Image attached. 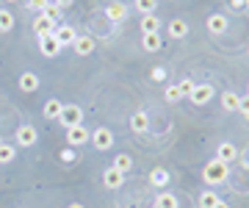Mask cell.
<instances>
[{"label": "cell", "mask_w": 249, "mask_h": 208, "mask_svg": "<svg viewBox=\"0 0 249 208\" xmlns=\"http://www.w3.org/2000/svg\"><path fill=\"white\" fill-rule=\"evenodd\" d=\"M227 175H230V167L222 164L219 158L208 161V164H205V170H202V178H205L208 186H219V183H224V181H227Z\"/></svg>", "instance_id": "obj_1"}, {"label": "cell", "mask_w": 249, "mask_h": 208, "mask_svg": "<svg viewBox=\"0 0 249 208\" xmlns=\"http://www.w3.org/2000/svg\"><path fill=\"white\" fill-rule=\"evenodd\" d=\"M58 122H61L64 128L80 125V122H83V111H80V106H75V103H64L61 114H58Z\"/></svg>", "instance_id": "obj_2"}, {"label": "cell", "mask_w": 249, "mask_h": 208, "mask_svg": "<svg viewBox=\"0 0 249 208\" xmlns=\"http://www.w3.org/2000/svg\"><path fill=\"white\" fill-rule=\"evenodd\" d=\"M89 142L97 147V150H111L116 139H114V131H111V128H97V131H91Z\"/></svg>", "instance_id": "obj_3"}, {"label": "cell", "mask_w": 249, "mask_h": 208, "mask_svg": "<svg viewBox=\"0 0 249 208\" xmlns=\"http://www.w3.org/2000/svg\"><path fill=\"white\" fill-rule=\"evenodd\" d=\"M91 139V133L83 128V122L80 125H72V128H67V142H70V147H80V145H86Z\"/></svg>", "instance_id": "obj_4"}, {"label": "cell", "mask_w": 249, "mask_h": 208, "mask_svg": "<svg viewBox=\"0 0 249 208\" xmlns=\"http://www.w3.org/2000/svg\"><path fill=\"white\" fill-rule=\"evenodd\" d=\"M188 97H191L194 106H208V103L213 100V86H211V83H199V86H194V92H191Z\"/></svg>", "instance_id": "obj_5"}, {"label": "cell", "mask_w": 249, "mask_h": 208, "mask_svg": "<svg viewBox=\"0 0 249 208\" xmlns=\"http://www.w3.org/2000/svg\"><path fill=\"white\" fill-rule=\"evenodd\" d=\"M36 139H39V133H36L34 125H19L17 128V136H14V142H17L19 147H34Z\"/></svg>", "instance_id": "obj_6"}, {"label": "cell", "mask_w": 249, "mask_h": 208, "mask_svg": "<svg viewBox=\"0 0 249 208\" xmlns=\"http://www.w3.org/2000/svg\"><path fill=\"white\" fill-rule=\"evenodd\" d=\"M53 37H55V42H58L61 47H72L75 45V39H78V34H75V28L72 25H55Z\"/></svg>", "instance_id": "obj_7"}, {"label": "cell", "mask_w": 249, "mask_h": 208, "mask_svg": "<svg viewBox=\"0 0 249 208\" xmlns=\"http://www.w3.org/2000/svg\"><path fill=\"white\" fill-rule=\"evenodd\" d=\"M216 158L230 167V164H235V158H238V147L232 145V142H222V145L216 147Z\"/></svg>", "instance_id": "obj_8"}, {"label": "cell", "mask_w": 249, "mask_h": 208, "mask_svg": "<svg viewBox=\"0 0 249 208\" xmlns=\"http://www.w3.org/2000/svg\"><path fill=\"white\" fill-rule=\"evenodd\" d=\"M106 17L111 19V22H124V19H127V6H124L122 0L108 3V6H106Z\"/></svg>", "instance_id": "obj_9"}, {"label": "cell", "mask_w": 249, "mask_h": 208, "mask_svg": "<svg viewBox=\"0 0 249 208\" xmlns=\"http://www.w3.org/2000/svg\"><path fill=\"white\" fill-rule=\"evenodd\" d=\"M39 50H42V56H47V58H53V56L61 53V45L55 42L53 34H47V37H39Z\"/></svg>", "instance_id": "obj_10"}, {"label": "cell", "mask_w": 249, "mask_h": 208, "mask_svg": "<svg viewBox=\"0 0 249 208\" xmlns=\"http://www.w3.org/2000/svg\"><path fill=\"white\" fill-rule=\"evenodd\" d=\"M103 183H106V189H119L124 183V172H119L116 167H108L103 172Z\"/></svg>", "instance_id": "obj_11"}, {"label": "cell", "mask_w": 249, "mask_h": 208, "mask_svg": "<svg viewBox=\"0 0 249 208\" xmlns=\"http://www.w3.org/2000/svg\"><path fill=\"white\" fill-rule=\"evenodd\" d=\"M205 28H208L211 34H216V37H219V34H224V31H227V17H224V14H211V17L205 19Z\"/></svg>", "instance_id": "obj_12"}, {"label": "cell", "mask_w": 249, "mask_h": 208, "mask_svg": "<svg viewBox=\"0 0 249 208\" xmlns=\"http://www.w3.org/2000/svg\"><path fill=\"white\" fill-rule=\"evenodd\" d=\"M147 128H150V117L144 111H136L133 117H130V131L142 136V133H147Z\"/></svg>", "instance_id": "obj_13"}, {"label": "cell", "mask_w": 249, "mask_h": 208, "mask_svg": "<svg viewBox=\"0 0 249 208\" xmlns=\"http://www.w3.org/2000/svg\"><path fill=\"white\" fill-rule=\"evenodd\" d=\"M34 31L39 34V37H47V34H53L55 31V22L50 17H45V14H39V17L34 19Z\"/></svg>", "instance_id": "obj_14"}, {"label": "cell", "mask_w": 249, "mask_h": 208, "mask_svg": "<svg viewBox=\"0 0 249 208\" xmlns=\"http://www.w3.org/2000/svg\"><path fill=\"white\" fill-rule=\"evenodd\" d=\"M72 50H75L78 56H91L94 53V39L91 37H78L75 45H72Z\"/></svg>", "instance_id": "obj_15"}, {"label": "cell", "mask_w": 249, "mask_h": 208, "mask_svg": "<svg viewBox=\"0 0 249 208\" xmlns=\"http://www.w3.org/2000/svg\"><path fill=\"white\" fill-rule=\"evenodd\" d=\"M160 34H142V47L147 50V53H158L160 50Z\"/></svg>", "instance_id": "obj_16"}, {"label": "cell", "mask_w": 249, "mask_h": 208, "mask_svg": "<svg viewBox=\"0 0 249 208\" xmlns=\"http://www.w3.org/2000/svg\"><path fill=\"white\" fill-rule=\"evenodd\" d=\"M19 89L22 92H36L39 89V75L36 73H22L19 75Z\"/></svg>", "instance_id": "obj_17"}, {"label": "cell", "mask_w": 249, "mask_h": 208, "mask_svg": "<svg viewBox=\"0 0 249 208\" xmlns=\"http://www.w3.org/2000/svg\"><path fill=\"white\" fill-rule=\"evenodd\" d=\"M139 28H142V34H158L160 31V19L155 17V14H144Z\"/></svg>", "instance_id": "obj_18"}, {"label": "cell", "mask_w": 249, "mask_h": 208, "mask_svg": "<svg viewBox=\"0 0 249 208\" xmlns=\"http://www.w3.org/2000/svg\"><path fill=\"white\" fill-rule=\"evenodd\" d=\"M155 208H178V197L172 194V191H158V197H155Z\"/></svg>", "instance_id": "obj_19"}, {"label": "cell", "mask_w": 249, "mask_h": 208, "mask_svg": "<svg viewBox=\"0 0 249 208\" xmlns=\"http://www.w3.org/2000/svg\"><path fill=\"white\" fill-rule=\"evenodd\" d=\"M150 183L152 186H158V189H163V186L169 183V172L163 170V167H155V170L150 172Z\"/></svg>", "instance_id": "obj_20"}, {"label": "cell", "mask_w": 249, "mask_h": 208, "mask_svg": "<svg viewBox=\"0 0 249 208\" xmlns=\"http://www.w3.org/2000/svg\"><path fill=\"white\" fill-rule=\"evenodd\" d=\"M166 31H169V37H175V39H183V37L188 34V22H186V19H172Z\"/></svg>", "instance_id": "obj_21"}, {"label": "cell", "mask_w": 249, "mask_h": 208, "mask_svg": "<svg viewBox=\"0 0 249 208\" xmlns=\"http://www.w3.org/2000/svg\"><path fill=\"white\" fill-rule=\"evenodd\" d=\"M61 109H64V103L58 97H50L45 103V117L47 119H58V114H61Z\"/></svg>", "instance_id": "obj_22"}, {"label": "cell", "mask_w": 249, "mask_h": 208, "mask_svg": "<svg viewBox=\"0 0 249 208\" xmlns=\"http://www.w3.org/2000/svg\"><path fill=\"white\" fill-rule=\"evenodd\" d=\"M42 14H45V17H50V19L55 22V25H58V19L64 17V9L58 6V3H55V0H50V3L45 6V11H42Z\"/></svg>", "instance_id": "obj_23"}, {"label": "cell", "mask_w": 249, "mask_h": 208, "mask_svg": "<svg viewBox=\"0 0 249 208\" xmlns=\"http://www.w3.org/2000/svg\"><path fill=\"white\" fill-rule=\"evenodd\" d=\"M238 103H241V97L235 92H224L222 95V109L224 111H238Z\"/></svg>", "instance_id": "obj_24"}, {"label": "cell", "mask_w": 249, "mask_h": 208, "mask_svg": "<svg viewBox=\"0 0 249 208\" xmlns=\"http://www.w3.org/2000/svg\"><path fill=\"white\" fill-rule=\"evenodd\" d=\"M14 158H17V150L9 142H0V164H11Z\"/></svg>", "instance_id": "obj_25"}, {"label": "cell", "mask_w": 249, "mask_h": 208, "mask_svg": "<svg viewBox=\"0 0 249 208\" xmlns=\"http://www.w3.org/2000/svg\"><path fill=\"white\" fill-rule=\"evenodd\" d=\"M111 167H116L119 172H127V170H133V158H130L127 153H119L114 158V164H111Z\"/></svg>", "instance_id": "obj_26"}, {"label": "cell", "mask_w": 249, "mask_h": 208, "mask_svg": "<svg viewBox=\"0 0 249 208\" xmlns=\"http://www.w3.org/2000/svg\"><path fill=\"white\" fill-rule=\"evenodd\" d=\"M136 9H139V14H155V9H158V0H136L133 3Z\"/></svg>", "instance_id": "obj_27"}, {"label": "cell", "mask_w": 249, "mask_h": 208, "mask_svg": "<svg viewBox=\"0 0 249 208\" xmlns=\"http://www.w3.org/2000/svg\"><path fill=\"white\" fill-rule=\"evenodd\" d=\"M216 203H219V194L211 189H205L202 194H199V208H213Z\"/></svg>", "instance_id": "obj_28"}, {"label": "cell", "mask_w": 249, "mask_h": 208, "mask_svg": "<svg viewBox=\"0 0 249 208\" xmlns=\"http://www.w3.org/2000/svg\"><path fill=\"white\" fill-rule=\"evenodd\" d=\"M14 28V14H11L9 9H0V31L6 34V31H11Z\"/></svg>", "instance_id": "obj_29"}, {"label": "cell", "mask_w": 249, "mask_h": 208, "mask_svg": "<svg viewBox=\"0 0 249 208\" xmlns=\"http://www.w3.org/2000/svg\"><path fill=\"white\" fill-rule=\"evenodd\" d=\"M178 86H180V95H183V97H188V95L194 92V86H196V83L191 81V78H183V81H180Z\"/></svg>", "instance_id": "obj_30"}, {"label": "cell", "mask_w": 249, "mask_h": 208, "mask_svg": "<svg viewBox=\"0 0 249 208\" xmlns=\"http://www.w3.org/2000/svg\"><path fill=\"white\" fill-rule=\"evenodd\" d=\"M180 97H183V95H180V86H178V83H175V86H166V100H169V103H178Z\"/></svg>", "instance_id": "obj_31"}, {"label": "cell", "mask_w": 249, "mask_h": 208, "mask_svg": "<svg viewBox=\"0 0 249 208\" xmlns=\"http://www.w3.org/2000/svg\"><path fill=\"white\" fill-rule=\"evenodd\" d=\"M150 78H152L155 83H163V81H166V70H163V67H152Z\"/></svg>", "instance_id": "obj_32"}, {"label": "cell", "mask_w": 249, "mask_h": 208, "mask_svg": "<svg viewBox=\"0 0 249 208\" xmlns=\"http://www.w3.org/2000/svg\"><path fill=\"white\" fill-rule=\"evenodd\" d=\"M61 161H64V164H72V161H75V150H72V147L61 150Z\"/></svg>", "instance_id": "obj_33"}, {"label": "cell", "mask_w": 249, "mask_h": 208, "mask_svg": "<svg viewBox=\"0 0 249 208\" xmlns=\"http://www.w3.org/2000/svg\"><path fill=\"white\" fill-rule=\"evenodd\" d=\"M238 111H241V114H244V117L249 119V95H247V97H241V103H238Z\"/></svg>", "instance_id": "obj_34"}, {"label": "cell", "mask_w": 249, "mask_h": 208, "mask_svg": "<svg viewBox=\"0 0 249 208\" xmlns=\"http://www.w3.org/2000/svg\"><path fill=\"white\" fill-rule=\"evenodd\" d=\"M47 3H50V0H31V6H34V9H42V11H45Z\"/></svg>", "instance_id": "obj_35"}, {"label": "cell", "mask_w": 249, "mask_h": 208, "mask_svg": "<svg viewBox=\"0 0 249 208\" xmlns=\"http://www.w3.org/2000/svg\"><path fill=\"white\" fill-rule=\"evenodd\" d=\"M232 9H235V11H244V0H232Z\"/></svg>", "instance_id": "obj_36"}, {"label": "cell", "mask_w": 249, "mask_h": 208, "mask_svg": "<svg viewBox=\"0 0 249 208\" xmlns=\"http://www.w3.org/2000/svg\"><path fill=\"white\" fill-rule=\"evenodd\" d=\"M55 3H58L61 9H67V6H72V3H75V0H55Z\"/></svg>", "instance_id": "obj_37"}, {"label": "cell", "mask_w": 249, "mask_h": 208, "mask_svg": "<svg viewBox=\"0 0 249 208\" xmlns=\"http://www.w3.org/2000/svg\"><path fill=\"white\" fill-rule=\"evenodd\" d=\"M213 208H230V203H224V200H219V203H216Z\"/></svg>", "instance_id": "obj_38"}, {"label": "cell", "mask_w": 249, "mask_h": 208, "mask_svg": "<svg viewBox=\"0 0 249 208\" xmlns=\"http://www.w3.org/2000/svg\"><path fill=\"white\" fill-rule=\"evenodd\" d=\"M70 208H86V206H80V203H72V206Z\"/></svg>", "instance_id": "obj_39"}, {"label": "cell", "mask_w": 249, "mask_h": 208, "mask_svg": "<svg viewBox=\"0 0 249 208\" xmlns=\"http://www.w3.org/2000/svg\"><path fill=\"white\" fill-rule=\"evenodd\" d=\"M244 9H249V0H244Z\"/></svg>", "instance_id": "obj_40"}, {"label": "cell", "mask_w": 249, "mask_h": 208, "mask_svg": "<svg viewBox=\"0 0 249 208\" xmlns=\"http://www.w3.org/2000/svg\"><path fill=\"white\" fill-rule=\"evenodd\" d=\"M6 3H17V0H6Z\"/></svg>", "instance_id": "obj_41"}, {"label": "cell", "mask_w": 249, "mask_h": 208, "mask_svg": "<svg viewBox=\"0 0 249 208\" xmlns=\"http://www.w3.org/2000/svg\"><path fill=\"white\" fill-rule=\"evenodd\" d=\"M247 95H249V83H247Z\"/></svg>", "instance_id": "obj_42"}]
</instances>
